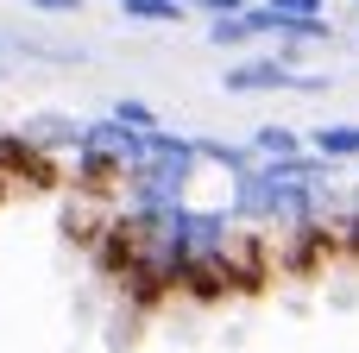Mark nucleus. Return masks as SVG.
Segmentation results:
<instances>
[{"label": "nucleus", "instance_id": "1", "mask_svg": "<svg viewBox=\"0 0 359 353\" xmlns=\"http://www.w3.org/2000/svg\"><path fill=\"white\" fill-rule=\"evenodd\" d=\"M0 171H25V177H50L44 164H38V145H25V139H0Z\"/></svg>", "mask_w": 359, "mask_h": 353}, {"label": "nucleus", "instance_id": "2", "mask_svg": "<svg viewBox=\"0 0 359 353\" xmlns=\"http://www.w3.org/2000/svg\"><path fill=\"white\" fill-rule=\"evenodd\" d=\"M227 82H233V88H259V82H297V76L278 69V63H252V69H233Z\"/></svg>", "mask_w": 359, "mask_h": 353}, {"label": "nucleus", "instance_id": "3", "mask_svg": "<svg viewBox=\"0 0 359 353\" xmlns=\"http://www.w3.org/2000/svg\"><path fill=\"white\" fill-rule=\"evenodd\" d=\"M316 145H322L328 158H347V152H359V126H334V133L322 126V133H316Z\"/></svg>", "mask_w": 359, "mask_h": 353}, {"label": "nucleus", "instance_id": "4", "mask_svg": "<svg viewBox=\"0 0 359 353\" xmlns=\"http://www.w3.org/2000/svg\"><path fill=\"white\" fill-rule=\"evenodd\" d=\"M120 6H126V13H139V19H177V13H183L177 0H120Z\"/></svg>", "mask_w": 359, "mask_h": 353}, {"label": "nucleus", "instance_id": "5", "mask_svg": "<svg viewBox=\"0 0 359 353\" xmlns=\"http://www.w3.org/2000/svg\"><path fill=\"white\" fill-rule=\"evenodd\" d=\"M316 6H322V0H271L265 13H271V19H316Z\"/></svg>", "mask_w": 359, "mask_h": 353}, {"label": "nucleus", "instance_id": "6", "mask_svg": "<svg viewBox=\"0 0 359 353\" xmlns=\"http://www.w3.org/2000/svg\"><path fill=\"white\" fill-rule=\"evenodd\" d=\"M32 6H44V13H69L76 0H32Z\"/></svg>", "mask_w": 359, "mask_h": 353}, {"label": "nucleus", "instance_id": "7", "mask_svg": "<svg viewBox=\"0 0 359 353\" xmlns=\"http://www.w3.org/2000/svg\"><path fill=\"white\" fill-rule=\"evenodd\" d=\"M208 6H215L221 19H233V6H240V0H208Z\"/></svg>", "mask_w": 359, "mask_h": 353}, {"label": "nucleus", "instance_id": "8", "mask_svg": "<svg viewBox=\"0 0 359 353\" xmlns=\"http://www.w3.org/2000/svg\"><path fill=\"white\" fill-rule=\"evenodd\" d=\"M353 240H359V227H353Z\"/></svg>", "mask_w": 359, "mask_h": 353}]
</instances>
